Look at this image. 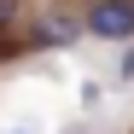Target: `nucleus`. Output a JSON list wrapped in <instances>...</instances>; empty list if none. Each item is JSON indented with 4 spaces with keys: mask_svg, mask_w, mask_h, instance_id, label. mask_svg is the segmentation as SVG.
I'll return each instance as SVG.
<instances>
[{
    "mask_svg": "<svg viewBox=\"0 0 134 134\" xmlns=\"http://www.w3.org/2000/svg\"><path fill=\"white\" fill-rule=\"evenodd\" d=\"M12 18H18V0H0V29H6Z\"/></svg>",
    "mask_w": 134,
    "mask_h": 134,
    "instance_id": "7ed1b4c3",
    "label": "nucleus"
},
{
    "mask_svg": "<svg viewBox=\"0 0 134 134\" xmlns=\"http://www.w3.org/2000/svg\"><path fill=\"white\" fill-rule=\"evenodd\" d=\"M87 29H93L99 41H128L134 35V0H93Z\"/></svg>",
    "mask_w": 134,
    "mask_h": 134,
    "instance_id": "f257e3e1",
    "label": "nucleus"
},
{
    "mask_svg": "<svg viewBox=\"0 0 134 134\" xmlns=\"http://www.w3.org/2000/svg\"><path fill=\"white\" fill-rule=\"evenodd\" d=\"M18 53V41H6V35H0V58H12Z\"/></svg>",
    "mask_w": 134,
    "mask_h": 134,
    "instance_id": "20e7f679",
    "label": "nucleus"
},
{
    "mask_svg": "<svg viewBox=\"0 0 134 134\" xmlns=\"http://www.w3.org/2000/svg\"><path fill=\"white\" fill-rule=\"evenodd\" d=\"M76 35H82V24H76L70 12H47V18L35 24V35H29V47H70Z\"/></svg>",
    "mask_w": 134,
    "mask_h": 134,
    "instance_id": "f03ea898",
    "label": "nucleus"
}]
</instances>
